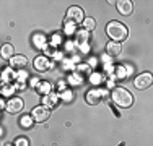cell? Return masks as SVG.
Segmentation results:
<instances>
[{
	"label": "cell",
	"mask_w": 153,
	"mask_h": 146,
	"mask_svg": "<svg viewBox=\"0 0 153 146\" xmlns=\"http://www.w3.org/2000/svg\"><path fill=\"white\" fill-rule=\"evenodd\" d=\"M106 32L111 38L112 42H121L126 41L127 36H129V29H127L126 24L119 23V21H111V23L106 26Z\"/></svg>",
	"instance_id": "cell-1"
},
{
	"label": "cell",
	"mask_w": 153,
	"mask_h": 146,
	"mask_svg": "<svg viewBox=\"0 0 153 146\" xmlns=\"http://www.w3.org/2000/svg\"><path fill=\"white\" fill-rule=\"evenodd\" d=\"M111 97L114 101L116 105L122 109H127L134 104V96L130 94V91H127L126 88H114L111 93Z\"/></svg>",
	"instance_id": "cell-2"
},
{
	"label": "cell",
	"mask_w": 153,
	"mask_h": 146,
	"mask_svg": "<svg viewBox=\"0 0 153 146\" xmlns=\"http://www.w3.org/2000/svg\"><path fill=\"white\" fill-rule=\"evenodd\" d=\"M85 13H83V10L80 8V7H70L67 12V21H70V23H82V21H85Z\"/></svg>",
	"instance_id": "cell-3"
},
{
	"label": "cell",
	"mask_w": 153,
	"mask_h": 146,
	"mask_svg": "<svg viewBox=\"0 0 153 146\" xmlns=\"http://www.w3.org/2000/svg\"><path fill=\"white\" fill-rule=\"evenodd\" d=\"M134 85H135L137 89H147L148 86L153 85V75L152 73H142V75H138L135 78Z\"/></svg>",
	"instance_id": "cell-4"
},
{
	"label": "cell",
	"mask_w": 153,
	"mask_h": 146,
	"mask_svg": "<svg viewBox=\"0 0 153 146\" xmlns=\"http://www.w3.org/2000/svg\"><path fill=\"white\" fill-rule=\"evenodd\" d=\"M49 117H51V111L46 105H38V107L33 109V119L36 122H46V120H49Z\"/></svg>",
	"instance_id": "cell-5"
},
{
	"label": "cell",
	"mask_w": 153,
	"mask_h": 146,
	"mask_svg": "<svg viewBox=\"0 0 153 146\" xmlns=\"http://www.w3.org/2000/svg\"><path fill=\"white\" fill-rule=\"evenodd\" d=\"M23 107H25V102L20 97H10L8 102H7V111L10 114H16V112L23 111Z\"/></svg>",
	"instance_id": "cell-6"
},
{
	"label": "cell",
	"mask_w": 153,
	"mask_h": 146,
	"mask_svg": "<svg viewBox=\"0 0 153 146\" xmlns=\"http://www.w3.org/2000/svg\"><path fill=\"white\" fill-rule=\"evenodd\" d=\"M34 68L38 72H47V70L52 68V62L44 55H39V57L34 58Z\"/></svg>",
	"instance_id": "cell-7"
},
{
	"label": "cell",
	"mask_w": 153,
	"mask_h": 146,
	"mask_svg": "<svg viewBox=\"0 0 153 146\" xmlns=\"http://www.w3.org/2000/svg\"><path fill=\"white\" fill-rule=\"evenodd\" d=\"M103 97H104V93L101 89H91V91H88V93H86L85 99H86L88 104L96 105V104H100V102L103 101Z\"/></svg>",
	"instance_id": "cell-8"
},
{
	"label": "cell",
	"mask_w": 153,
	"mask_h": 146,
	"mask_svg": "<svg viewBox=\"0 0 153 146\" xmlns=\"http://www.w3.org/2000/svg\"><path fill=\"white\" fill-rule=\"evenodd\" d=\"M116 5H117L119 13H121V15H126V16L134 12V5H132V2H130V0H121V2H117Z\"/></svg>",
	"instance_id": "cell-9"
},
{
	"label": "cell",
	"mask_w": 153,
	"mask_h": 146,
	"mask_svg": "<svg viewBox=\"0 0 153 146\" xmlns=\"http://www.w3.org/2000/svg\"><path fill=\"white\" fill-rule=\"evenodd\" d=\"M28 60L25 55H13L10 58V67L12 68H18V70H23V67H26Z\"/></svg>",
	"instance_id": "cell-10"
},
{
	"label": "cell",
	"mask_w": 153,
	"mask_h": 146,
	"mask_svg": "<svg viewBox=\"0 0 153 146\" xmlns=\"http://www.w3.org/2000/svg\"><path fill=\"white\" fill-rule=\"evenodd\" d=\"M106 50H108L109 55L117 57V55H121V52H122V46H121V42H109L106 46Z\"/></svg>",
	"instance_id": "cell-11"
},
{
	"label": "cell",
	"mask_w": 153,
	"mask_h": 146,
	"mask_svg": "<svg viewBox=\"0 0 153 146\" xmlns=\"http://www.w3.org/2000/svg\"><path fill=\"white\" fill-rule=\"evenodd\" d=\"M57 94H54V93H49V94H46L44 97H42V102H44V105L46 107H54V105L57 104Z\"/></svg>",
	"instance_id": "cell-12"
},
{
	"label": "cell",
	"mask_w": 153,
	"mask_h": 146,
	"mask_svg": "<svg viewBox=\"0 0 153 146\" xmlns=\"http://www.w3.org/2000/svg\"><path fill=\"white\" fill-rule=\"evenodd\" d=\"M33 122H34V119H33L31 115H23L20 119V127H23V128H31Z\"/></svg>",
	"instance_id": "cell-13"
},
{
	"label": "cell",
	"mask_w": 153,
	"mask_h": 146,
	"mask_svg": "<svg viewBox=\"0 0 153 146\" xmlns=\"http://www.w3.org/2000/svg\"><path fill=\"white\" fill-rule=\"evenodd\" d=\"M33 41H34V46H36V47H39V49H46V47H47L46 38H44L42 34H36Z\"/></svg>",
	"instance_id": "cell-14"
},
{
	"label": "cell",
	"mask_w": 153,
	"mask_h": 146,
	"mask_svg": "<svg viewBox=\"0 0 153 146\" xmlns=\"http://www.w3.org/2000/svg\"><path fill=\"white\" fill-rule=\"evenodd\" d=\"M10 55H13V46L12 44H5V46L2 47V57L10 58Z\"/></svg>",
	"instance_id": "cell-15"
},
{
	"label": "cell",
	"mask_w": 153,
	"mask_h": 146,
	"mask_svg": "<svg viewBox=\"0 0 153 146\" xmlns=\"http://www.w3.org/2000/svg\"><path fill=\"white\" fill-rule=\"evenodd\" d=\"M83 26H85V29L86 31H93L94 29V26H96V21L93 20V18H85V21H83Z\"/></svg>",
	"instance_id": "cell-16"
},
{
	"label": "cell",
	"mask_w": 153,
	"mask_h": 146,
	"mask_svg": "<svg viewBox=\"0 0 153 146\" xmlns=\"http://www.w3.org/2000/svg\"><path fill=\"white\" fill-rule=\"evenodd\" d=\"M38 89H39V93L41 94H49L51 93V85L47 81H44V83H39V86H38Z\"/></svg>",
	"instance_id": "cell-17"
},
{
	"label": "cell",
	"mask_w": 153,
	"mask_h": 146,
	"mask_svg": "<svg viewBox=\"0 0 153 146\" xmlns=\"http://www.w3.org/2000/svg\"><path fill=\"white\" fill-rule=\"evenodd\" d=\"M15 93V88H13L12 85H3L2 86V94L3 96H10V94Z\"/></svg>",
	"instance_id": "cell-18"
},
{
	"label": "cell",
	"mask_w": 153,
	"mask_h": 146,
	"mask_svg": "<svg viewBox=\"0 0 153 146\" xmlns=\"http://www.w3.org/2000/svg\"><path fill=\"white\" fill-rule=\"evenodd\" d=\"M86 38H88V31H86V29H85V31H80V32H78V42H80V44L88 42V41H86Z\"/></svg>",
	"instance_id": "cell-19"
},
{
	"label": "cell",
	"mask_w": 153,
	"mask_h": 146,
	"mask_svg": "<svg viewBox=\"0 0 153 146\" xmlns=\"http://www.w3.org/2000/svg\"><path fill=\"white\" fill-rule=\"evenodd\" d=\"M10 78H12V70H10V68H7V70L3 72V75H2V81H3V85H7Z\"/></svg>",
	"instance_id": "cell-20"
},
{
	"label": "cell",
	"mask_w": 153,
	"mask_h": 146,
	"mask_svg": "<svg viewBox=\"0 0 153 146\" xmlns=\"http://www.w3.org/2000/svg\"><path fill=\"white\" fill-rule=\"evenodd\" d=\"M129 73H130V70H126V67H117V76H119V78L129 75Z\"/></svg>",
	"instance_id": "cell-21"
},
{
	"label": "cell",
	"mask_w": 153,
	"mask_h": 146,
	"mask_svg": "<svg viewBox=\"0 0 153 146\" xmlns=\"http://www.w3.org/2000/svg\"><path fill=\"white\" fill-rule=\"evenodd\" d=\"M74 29H75V23H70V21H67L65 32H67V34H74Z\"/></svg>",
	"instance_id": "cell-22"
},
{
	"label": "cell",
	"mask_w": 153,
	"mask_h": 146,
	"mask_svg": "<svg viewBox=\"0 0 153 146\" xmlns=\"http://www.w3.org/2000/svg\"><path fill=\"white\" fill-rule=\"evenodd\" d=\"M60 96H62V99H64L65 102H70V101H72V97H74L70 91H65V93H62V94H60Z\"/></svg>",
	"instance_id": "cell-23"
},
{
	"label": "cell",
	"mask_w": 153,
	"mask_h": 146,
	"mask_svg": "<svg viewBox=\"0 0 153 146\" xmlns=\"http://www.w3.org/2000/svg\"><path fill=\"white\" fill-rule=\"evenodd\" d=\"M15 146H30V143H28L26 138H18L15 141Z\"/></svg>",
	"instance_id": "cell-24"
},
{
	"label": "cell",
	"mask_w": 153,
	"mask_h": 146,
	"mask_svg": "<svg viewBox=\"0 0 153 146\" xmlns=\"http://www.w3.org/2000/svg\"><path fill=\"white\" fill-rule=\"evenodd\" d=\"M44 50H46V54H47V55H54V57H56L57 54H59V52H57L56 49H54V47H49V46H47Z\"/></svg>",
	"instance_id": "cell-25"
},
{
	"label": "cell",
	"mask_w": 153,
	"mask_h": 146,
	"mask_svg": "<svg viewBox=\"0 0 153 146\" xmlns=\"http://www.w3.org/2000/svg\"><path fill=\"white\" fill-rule=\"evenodd\" d=\"M15 78L18 80V81H21V80H25V78H26V72H25V70H20V72H18L16 75H15Z\"/></svg>",
	"instance_id": "cell-26"
},
{
	"label": "cell",
	"mask_w": 153,
	"mask_h": 146,
	"mask_svg": "<svg viewBox=\"0 0 153 146\" xmlns=\"http://www.w3.org/2000/svg\"><path fill=\"white\" fill-rule=\"evenodd\" d=\"M60 44V36L59 34H54V38H52V46H59Z\"/></svg>",
	"instance_id": "cell-27"
},
{
	"label": "cell",
	"mask_w": 153,
	"mask_h": 146,
	"mask_svg": "<svg viewBox=\"0 0 153 146\" xmlns=\"http://www.w3.org/2000/svg\"><path fill=\"white\" fill-rule=\"evenodd\" d=\"M70 83H74V85H75V83H76V85H80V83H82V81H80V76H70Z\"/></svg>",
	"instance_id": "cell-28"
},
{
	"label": "cell",
	"mask_w": 153,
	"mask_h": 146,
	"mask_svg": "<svg viewBox=\"0 0 153 146\" xmlns=\"http://www.w3.org/2000/svg\"><path fill=\"white\" fill-rule=\"evenodd\" d=\"M100 78H101L100 75H93V76H91V81H93V83H100Z\"/></svg>",
	"instance_id": "cell-29"
},
{
	"label": "cell",
	"mask_w": 153,
	"mask_h": 146,
	"mask_svg": "<svg viewBox=\"0 0 153 146\" xmlns=\"http://www.w3.org/2000/svg\"><path fill=\"white\" fill-rule=\"evenodd\" d=\"M80 72H90V67H86V65H80Z\"/></svg>",
	"instance_id": "cell-30"
},
{
	"label": "cell",
	"mask_w": 153,
	"mask_h": 146,
	"mask_svg": "<svg viewBox=\"0 0 153 146\" xmlns=\"http://www.w3.org/2000/svg\"><path fill=\"white\" fill-rule=\"evenodd\" d=\"M31 86H39V80L38 78H33L31 80Z\"/></svg>",
	"instance_id": "cell-31"
},
{
	"label": "cell",
	"mask_w": 153,
	"mask_h": 146,
	"mask_svg": "<svg viewBox=\"0 0 153 146\" xmlns=\"http://www.w3.org/2000/svg\"><path fill=\"white\" fill-rule=\"evenodd\" d=\"M82 50H83V52H88L90 46H88V44H82Z\"/></svg>",
	"instance_id": "cell-32"
},
{
	"label": "cell",
	"mask_w": 153,
	"mask_h": 146,
	"mask_svg": "<svg viewBox=\"0 0 153 146\" xmlns=\"http://www.w3.org/2000/svg\"><path fill=\"white\" fill-rule=\"evenodd\" d=\"M16 88H18V89H25L26 85H25V83H16Z\"/></svg>",
	"instance_id": "cell-33"
},
{
	"label": "cell",
	"mask_w": 153,
	"mask_h": 146,
	"mask_svg": "<svg viewBox=\"0 0 153 146\" xmlns=\"http://www.w3.org/2000/svg\"><path fill=\"white\" fill-rule=\"evenodd\" d=\"M7 146H15V145H7Z\"/></svg>",
	"instance_id": "cell-34"
}]
</instances>
